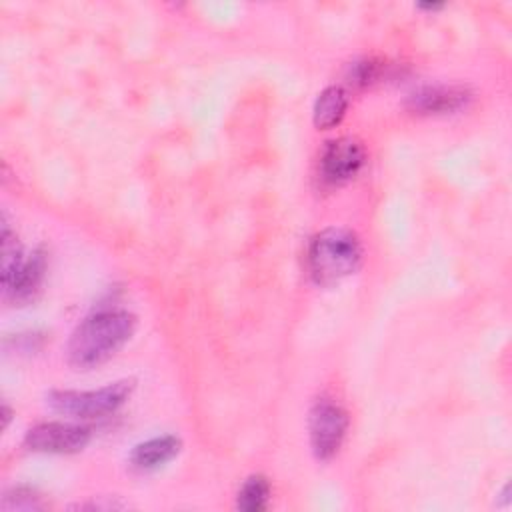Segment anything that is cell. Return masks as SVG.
Instances as JSON below:
<instances>
[{"mask_svg":"<svg viewBox=\"0 0 512 512\" xmlns=\"http://www.w3.org/2000/svg\"><path fill=\"white\" fill-rule=\"evenodd\" d=\"M136 318L126 310H106L88 316L68 342V362L90 370L110 360L134 334Z\"/></svg>","mask_w":512,"mask_h":512,"instance_id":"6da1fadb","label":"cell"},{"mask_svg":"<svg viewBox=\"0 0 512 512\" xmlns=\"http://www.w3.org/2000/svg\"><path fill=\"white\" fill-rule=\"evenodd\" d=\"M362 260V246L354 232L346 228H326L308 246L306 264L312 280L322 286L340 282L356 272Z\"/></svg>","mask_w":512,"mask_h":512,"instance_id":"7a4b0ae2","label":"cell"},{"mask_svg":"<svg viewBox=\"0 0 512 512\" xmlns=\"http://www.w3.org/2000/svg\"><path fill=\"white\" fill-rule=\"evenodd\" d=\"M46 270V256L36 250L30 256H22L8 224L2 226V288L12 302H28L34 298L42 284Z\"/></svg>","mask_w":512,"mask_h":512,"instance_id":"3957f363","label":"cell"},{"mask_svg":"<svg viewBox=\"0 0 512 512\" xmlns=\"http://www.w3.org/2000/svg\"><path fill=\"white\" fill-rule=\"evenodd\" d=\"M132 382L120 380L100 390H54L48 394V404L64 416L72 418H102L114 414L130 396Z\"/></svg>","mask_w":512,"mask_h":512,"instance_id":"277c9868","label":"cell"},{"mask_svg":"<svg viewBox=\"0 0 512 512\" xmlns=\"http://www.w3.org/2000/svg\"><path fill=\"white\" fill-rule=\"evenodd\" d=\"M348 418L340 404L320 398L308 418V430H310V446L320 460L332 458L338 448L342 446V440L346 436Z\"/></svg>","mask_w":512,"mask_h":512,"instance_id":"5b68a950","label":"cell"},{"mask_svg":"<svg viewBox=\"0 0 512 512\" xmlns=\"http://www.w3.org/2000/svg\"><path fill=\"white\" fill-rule=\"evenodd\" d=\"M90 442V430L80 424L68 422H44L26 432L24 446L42 454H74L86 448Z\"/></svg>","mask_w":512,"mask_h":512,"instance_id":"8992f818","label":"cell"},{"mask_svg":"<svg viewBox=\"0 0 512 512\" xmlns=\"http://www.w3.org/2000/svg\"><path fill=\"white\" fill-rule=\"evenodd\" d=\"M364 166V148L350 136L336 138L326 144L320 154V176L330 186L350 182Z\"/></svg>","mask_w":512,"mask_h":512,"instance_id":"52a82bcc","label":"cell"},{"mask_svg":"<svg viewBox=\"0 0 512 512\" xmlns=\"http://www.w3.org/2000/svg\"><path fill=\"white\" fill-rule=\"evenodd\" d=\"M472 94L464 86H424L410 94L408 106L418 114H450L466 108Z\"/></svg>","mask_w":512,"mask_h":512,"instance_id":"ba28073f","label":"cell"},{"mask_svg":"<svg viewBox=\"0 0 512 512\" xmlns=\"http://www.w3.org/2000/svg\"><path fill=\"white\" fill-rule=\"evenodd\" d=\"M180 438L176 436H158V438H150L142 444H138L132 454H130V464L136 470H156L160 466H164L166 462H170L178 452H180Z\"/></svg>","mask_w":512,"mask_h":512,"instance_id":"9c48e42d","label":"cell"},{"mask_svg":"<svg viewBox=\"0 0 512 512\" xmlns=\"http://www.w3.org/2000/svg\"><path fill=\"white\" fill-rule=\"evenodd\" d=\"M348 108V96L340 86L324 88L314 102V124L316 128L328 130L340 124Z\"/></svg>","mask_w":512,"mask_h":512,"instance_id":"30bf717a","label":"cell"},{"mask_svg":"<svg viewBox=\"0 0 512 512\" xmlns=\"http://www.w3.org/2000/svg\"><path fill=\"white\" fill-rule=\"evenodd\" d=\"M268 500H270V484L264 476L256 474L242 484L236 498V506L244 512H260L268 506Z\"/></svg>","mask_w":512,"mask_h":512,"instance_id":"8fae6325","label":"cell"},{"mask_svg":"<svg viewBox=\"0 0 512 512\" xmlns=\"http://www.w3.org/2000/svg\"><path fill=\"white\" fill-rule=\"evenodd\" d=\"M40 508H44V502H42L40 494L32 488H26V486L12 488L2 498V510H6V512H12V510H26L28 512V510H40Z\"/></svg>","mask_w":512,"mask_h":512,"instance_id":"7c38bea8","label":"cell"},{"mask_svg":"<svg viewBox=\"0 0 512 512\" xmlns=\"http://www.w3.org/2000/svg\"><path fill=\"white\" fill-rule=\"evenodd\" d=\"M384 68H386V64H382L378 60H372V58H364L360 62L350 64L348 82L352 86H368V84H372L380 78Z\"/></svg>","mask_w":512,"mask_h":512,"instance_id":"4fadbf2b","label":"cell"},{"mask_svg":"<svg viewBox=\"0 0 512 512\" xmlns=\"http://www.w3.org/2000/svg\"><path fill=\"white\" fill-rule=\"evenodd\" d=\"M10 416H12V410H10V408L4 404V406H2V426H4V428L8 426V422H10Z\"/></svg>","mask_w":512,"mask_h":512,"instance_id":"5bb4252c","label":"cell"},{"mask_svg":"<svg viewBox=\"0 0 512 512\" xmlns=\"http://www.w3.org/2000/svg\"><path fill=\"white\" fill-rule=\"evenodd\" d=\"M444 4H418V8H424V10H440Z\"/></svg>","mask_w":512,"mask_h":512,"instance_id":"9a60e30c","label":"cell"}]
</instances>
